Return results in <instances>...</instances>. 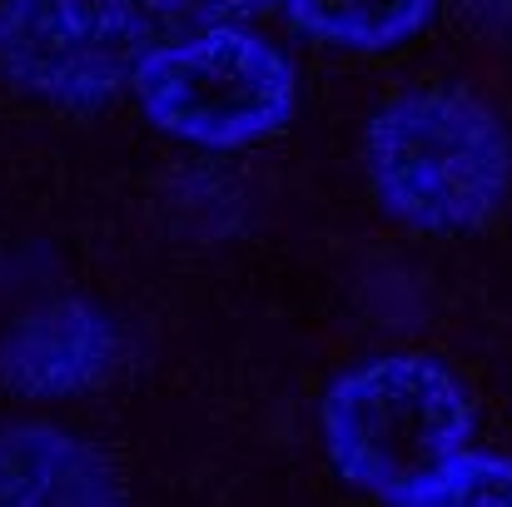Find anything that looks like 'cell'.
Listing matches in <instances>:
<instances>
[{"instance_id": "1", "label": "cell", "mask_w": 512, "mask_h": 507, "mask_svg": "<svg viewBox=\"0 0 512 507\" xmlns=\"http://www.w3.org/2000/svg\"><path fill=\"white\" fill-rule=\"evenodd\" d=\"M363 160L378 204L418 234H468L512 194V130L453 85L383 100L368 120Z\"/></svg>"}, {"instance_id": "2", "label": "cell", "mask_w": 512, "mask_h": 507, "mask_svg": "<svg viewBox=\"0 0 512 507\" xmlns=\"http://www.w3.org/2000/svg\"><path fill=\"white\" fill-rule=\"evenodd\" d=\"M473 438V398L428 353H373L334 378L324 448L353 488L403 503Z\"/></svg>"}, {"instance_id": "3", "label": "cell", "mask_w": 512, "mask_h": 507, "mask_svg": "<svg viewBox=\"0 0 512 507\" xmlns=\"http://www.w3.org/2000/svg\"><path fill=\"white\" fill-rule=\"evenodd\" d=\"M135 100L155 130L184 145L239 150L294 120L299 80L274 40L244 25H214L155 45L135 70Z\"/></svg>"}, {"instance_id": "4", "label": "cell", "mask_w": 512, "mask_h": 507, "mask_svg": "<svg viewBox=\"0 0 512 507\" xmlns=\"http://www.w3.org/2000/svg\"><path fill=\"white\" fill-rule=\"evenodd\" d=\"M155 50L140 0H0V75L30 100L100 110Z\"/></svg>"}, {"instance_id": "5", "label": "cell", "mask_w": 512, "mask_h": 507, "mask_svg": "<svg viewBox=\"0 0 512 507\" xmlns=\"http://www.w3.org/2000/svg\"><path fill=\"white\" fill-rule=\"evenodd\" d=\"M115 324L80 299H55L15 319L0 343V378L25 398H75L115 363Z\"/></svg>"}, {"instance_id": "6", "label": "cell", "mask_w": 512, "mask_h": 507, "mask_svg": "<svg viewBox=\"0 0 512 507\" xmlns=\"http://www.w3.org/2000/svg\"><path fill=\"white\" fill-rule=\"evenodd\" d=\"M0 507H125L115 463L50 423L0 433Z\"/></svg>"}, {"instance_id": "7", "label": "cell", "mask_w": 512, "mask_h": 507, "mask_svg": "<svg viewBox=\"0 0 512 507\" xmlns=\"http://www.w3.org/2000/svg\"><path fill=\"white\" fill-rule=\"evenodd\" d=\"M279 5L304 40L348 55L398 50L418 40L438 10V0H279Z\"/></svg>"}, {"instance_id": "8", "label": "cell", "mask_w": 512, "mask_h": 507, "mask_svg": "<svg viewBox=\"0 0 512 507\" xmlns=\"http://www.w3.org/2000/svg\"><path fill=\"white\" fill-rule=\"evenodd\" d=\"M398 507H512V458L463 448Z\"/></svg>"}, {"instance_id": "9", "label": "cell", "mask_w": 512, "mask_h": 507, "mask_svg": "<svg viewBox=\"0 0 512 507\" xmlns=\"http://www.w3.org/2000/svg\"><path fill=\"white\" fill-rule=\"evenodd\" d=\"M155 20H179V25H199V30H214V25H239V20H254L264 15L269 5L279 0H140Z\"/></svg>"}]
</instances>
